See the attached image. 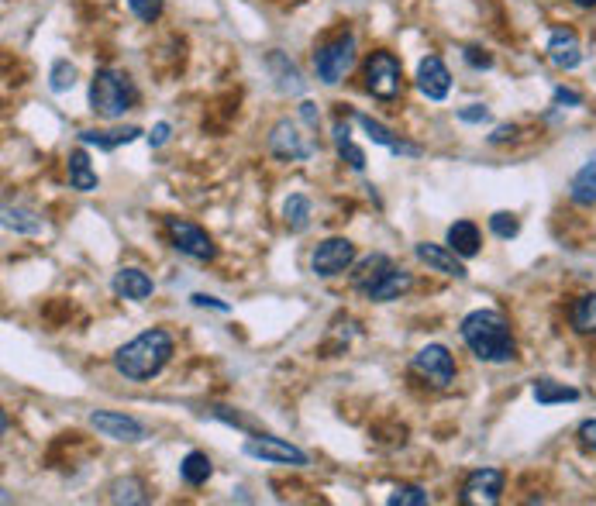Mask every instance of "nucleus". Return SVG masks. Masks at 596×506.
Returning <instances> with one entry per match:
<instances>
[{"instance_id": "nucleus-1", "label": "nucleus", "mask_w": 596, "mask_h": 506, "mask_svg": "<svg viewBox=\"0 0 596 506\" xmlns=\"http://www.w3.org/2000/svg\"><path fill=\"white\" fill-rule=\"evenodd\" d=\"M173 334L152 328L142 331L138 338H131L128 345H121L114 352V369L128 379V383H149L152 376H159L162 369L169 365L173 358Z\"/></svg>"}, {"instance_id": "nucleus-2", "label": "nucleus", "mask_w": 596, "mask_h": 506, "mask_svg": "<svg viewBox=\"0 0 596 506\" xmlns=\"http://www.w3.org/2000/svg\"><path fill=\"white\" fill-rule=\"evenodd\" d=\"M462 341L479 362H514L517 345L510 324L500 310H472L462 317Z\"/></svg>"}, {"instance_id": "nucleus-3", "label": "nucleus", "mask_w": 596, "mask_h": 506, "mask_svg": "<svg viewBox=\"0 0 596 506\" xmlns=\"http://www.w3.org/2000/svg\"><path fill=\"white\" fill-rule=\"evenodd\" d=\"M135 100H138L135 83L121 69H97L94 80H90V107H94L97 118L104 121L121 118V114L135 107Z\"/></svg>"}, {"instance_id": "nucleus-4", "label": "nucleus", "mask_w": 596, "mask_h": 506, "mask_svg": "<svg viewBox=\"0 0 596 506\" xmlns=\"http://www.w3.org/2000/svg\"><path fill=\"white\" fill-rule=\"evenodd\" d=\"M366 90L376 100H397L404 90V69L393 52H373L366 62Z\"/></svg>"}, {"instance_id": "nucleus-5", "label": "nucleus", "mask_w": 596, "mask_h": 506, "mask_svg": "<svg viewBox=\"0 0 596 506\" xmlns=\"http://www.w3.org/2000/svg\"><path fill=\"white\" fill-rule=\"evenodd\" d=\"M355 66V38L342 35L335 42H328L324 49L314 52V69H317V80L335 87V83L345 80V73Z\"/></svg>"}, {"instance_id": "nucleus-6", "label": "nucleus", "mask_w": 596, "mask_h": 506, "mask_svg": "<svg viewBox=\"0 0 596 506\" xmlns=\"http://www.w3.org/2000/svg\"><path fill=\"white\" fill-rule=\"evenodd\" d=\"M166 231L169 238H173V248L183 255H190V259L197 262H211L214 255H218V248H214L211 235H207L200 224L193 221H183V217H166Z\"/></svg>"}, {"instance_id": "nucleus-7", "label": "nucleus", "mask_w": 596, "mask_h": 506, "mask_svg": "<svg viewBox=\"0 0 596 506\" xmlns=\"http://www.w3.org/2000/svg\"><path fill=\"white\" fill-rule=\"evenodd\" d=\"M245 455L262 458V462H273V465H293V469H304L311 458H307L304 448L290 445L283 438H273V434H255V438L245 441Z\"/></svg>"}, {"instance_id": "nucleus-8", "label": "nucleus", "mask_w": 596, "mask_h": 506, "mask_svg": "<svg viewBox=\"0 0 596 506\" xmlns=\"http://www.w3.org/2000/svg\"><path fill=\"white\" fill-rule=\"evenodd\" d=\"M410 365H414L417 376H424L431 386H438V389L455 383V358L445 345H424Z\"/></svg>"}, {"instance_id": "nucleus-9", "label": "nucleus", "mask_w": 596, "mask_h": 506, "mask_svg": "<svg viewBox=\"0 0 596 506\" xmlns=\"http://www.w3.org/2000/svg\"><path fill=\"white\" fill-rule=\"evenodd\" d=\"M355 262V245L348 238H328L317 245L314 259H311V269L317 272L321 279H335L342 276V272L352 269Z\"/></svg>"}, {"instance_id": "nucleus-10", "label": "nucleus", "mask_w": 596, "mask_h": 506, "mask_svg": "<svg viewBox=\"0 0 596 506\" xmlns=\"http://www.w3.org/2000/svg\"><path fill=\"white\" fill-rule=\"evenodd\" d=\"M90 427H94L97 434H104V438L111 441H128V445H138V441H145V424L128 414H121V410H94L90 414Z\"/></svg>"}, {"instance_id": "nucleus-11", "label": "nucleus", "mask_w": 596, "mask_h": 506, "mask_svg": "<svg viewBox=\"0 0 596 506\" xmlns=\"http://www.w3.org/2000/svg\"><path fill=\"white\" fill-rule=\"evenodd\" d=\"M269 152H273L280 162H304V159H311L314 145L300 135V128L293 121H280L273 131H269Z\"/></svg>"}, {"instance_id": "nucleus-12", "label": "nucleus", "mask_w": 596, "mask_h": 506, "mask_svg": "<svg viewBox=\"0 0 596 506\" xmlns=\"http://www.w3.org/2000/svg\"><path fill=\"white\" fill-rule=\"evenodd\" d=\"M503 493V472L500 469H476L462 486V503L466 506H493Z\"/></svg>"}, {"instance_id": "nucleus-13", "label": "nucleus", "mask_w": 596, "mask_h": 506, "mask_svg": "<svg viewBox=\"0 0 596 506\" xmlns=\"http://www.w3.org/2000/svg\"><path fill=\"white\" fill-rule=\"evenodd\" d=\"M417 90L428 100H445L448 90H452V73L438 56H424L417 62Z\"/></svg>"}, {"instance_id": "nucleus-14", "label": "nucleus", "mask_w": 596, "mask_h": 506, "mask_svg": "<svg viewBox=\"0 0 596 506\" xmlns=\"http://www.w3.org/2000/svg\"><path fill=\"white\" fill-rule=\"evenodd\" d=\"M414 255L428 269L441 272V276H452V279H466L469 276L459 255H455L452 248H445V245H431V241H421V245H414Z\"/></svg>"}, {"instance_id": "nucleus-15", "label": "nucleus", "mask_w": 596, "mask_h": 506, "mask_svg": "<svg viewBox=\"0 0 596 506\" xmlns=\"http://www.w3.org/2000/svg\"><path fill=\"white\" fill-rule=\"evenodd\" d=\"M548 59L555 69H576L583 62V49H579V38L572 28H555L548 38Z\"/></svg>"}, {"instance_id": "nucleus-16", "label": "nucleus", "mask_w": 596, "mask_h": 506, "mask_svg": "<svg viewBox=\"0 0 596 506\" xmlns=\"http://www.w3.org/2000/svg\"><path fill=\"white\" fill-rule=\"evenodd\" d=\"M152 290H156V283H152L149 276H145L142 269H118L114 272V293L118 297H125V300H149L152 297Z\"/></svg>"}, {"instance_id": "nucleus-17", "label": "nucleus", "mask_w": 596, "mask_h": 506, "mask_svg": "<svg viewBox=\"0 0 596 506\" xmlns=\"http://www.w3.org/2000/svg\"><path fill=\"white\" fill-rule=\"evenodd\" d=\"M393 269V259L390 255H366V259L359 262V266H355V272H352V286L355 290L362 293V297H366L369 290H373V286L379 283V279L386 276V272Z\"/></svg>"}, {"instance_id": "nucleus-18", "label": "nucleus", "mask_w": 596, "mask_h": 506, "mask_svg": "<svg viewBox=\"0 0 596 506\" xmlns=\"http://www.w3.org/2000/svg\"><path fill=\"white\" fill-rule=\"evenodd\" d=\"M66 169H69V186H73V190H80V193H94L97 190L100 179L94 173V166H90V155L83 152V149L69 152Z\"/></svg>"}, {"instance_id": "nucleus-19", "label": "nucleus", "mask_w": 596, "mask_h": 506, "mask_svg": "<svg viewBox=\"0 0 596 506\" xmlns=\"http://www.w3.org/2000/svg\"><path fill=\"white\" fill-rule=\"evenodd\" d=\"M410 283H414V279H410V272H404L400 266H393V269L386 272V276L373 286V290L366 293V300H373V303H390V300H397L400 293H407Z\"/></svg>"}, {"instance_id": "nucleus-20", "label": "nucleus", "mask_w": 596, "mask_h": 506, "mask_svg": "<svg viewBox=\"0 0 596 506\" xmlns=\"http://www.w3.org/2000/svg\"><path fill=\"white\" fill-rule=\"evenodd\" d=\"M266 62H269V73H273L276 87H280L283 93H304V76H300V69L293 66L283 52H269Z\"/></svg>"}, {"instance_id": "nucleus-21", "label": "nucleus", "mask_w": 596, "mask_h": 506, "mask_svg": "<svg viewBox=\"0 0 596 506\" xmlns=\"http://www.w3.org/2000/svg\"><path fill=\"white\" fill-rule=\"evenodd\" d=\"M479 228L472 221H455L452 228H448V248H452L459 259H472V255H479Z\"/></svg>"}, {"instance_id": "nucleus-22", "label": "nucleus", "mask_w": 596, "mask_h": 506, "mask_svg": "<svg viewBox=\"0 0 596 506\" xmlns=\"http://www.w3.org/2000/svg\"><path fill=\"white\" fill-rule=\"evenodd\" d=\"M142 135V128H114V131H80L83 145H97L104 152H114L121 145H131L135 138Z\"/></svg>"}, {"instance_id": "nucleus-23", "label": "nucleus", "mask_w": 596, "mask_h": 506, "mask_svg": "<svg viewBox=\"0 0 596 506\" xmlns=\"http://www.w3.org/2000/svg\"><path fill=\"white\" fill-rule=\"evenodd\" d=\"M569 197L576 200V204H583V207L586 204H596V159H590L576 176H572Z\"/></svg>"}, {"instance_id": "nucleus-24", "label": "nucleus", "mask_w": 596, "mask_h": 506, "mask_svg": "<svg viewBox=\"0 0 596 506\" xmlns=\"http://www.w3.org/2000/svg\"><path fill=\"white\" fill-rule=\"evenodd\" d=\"M534 400H538L541 407H552V403H576L579 389L562 386V383H555V379H538V383H534Z\"/></svg>"}, {"instance_id": "nucleus-25", "label": "nucleus", "mask_w": 596, "mask_h": 506, "mask_svg": "<svg viewBox=\"0 0 596 506\" xmlns=\"http://www.w3.org/2000/svg\"><path fill=\"white\" fill-rule=\"evenodd\" d=\"M211 472H214V465L204 451H190V455L180 462V476L187 486H204V482L211 479Z\"/></svg>"}, {"instance_id": "nucleus-26", "label": "nucleus", "mask_w": 596, "mask_h": 506, "mask_svg": "<svg viewBox=\"0 0 596 506\" xmlns=\"http://www.w3.org/2000/svg\"><path fill=\"white\" fill-rule=\"evenodd\" d=\"M283 221H286V228H290L293 235L307 231V224H311V200L300 197V193H293V197L283 204Z\"/></svg>"}, {"instance_id": "nucleus-27", "label": "nucleus", "mask_w": 596, "mask_h": 506, "mask_svg": "<svg viewBox=\"0 0 596 506\" xmlns=\"http://www.w3.org/2000/svg\"><path fill=\"white\" fill-rule=\"evenodd\" d=\"M4 228L7 231H18V235H38L42 231V217H35L32 210L25 207H4Z\"/></svg>"}, {"instance_id": "nucleus-28", "label": "nucleus", "mask_w": 596, "mask_h": 506, "mask_svg": "<svg viewBox=\"0 0 596 506\" xmlns=\"http://www.w3.org/2000/svg\"><path fill=\"white\" fill-rule=\"evenodd\" d=\"M572 328L579 334H596V293H586V297L576 300V307H572Z\"/></svg>"}, {"instance_id": "nucleus-29", "label": "nucleus", "mask_w": 596, "mask_h": 506, "mask_svg": "<svg viewBox=\"0 0 596 506\" xmlns=\"http://www.w3.org/2000/svg\"><path fill=\"white\" fill-rule=\"evenodd\" d=\"M111 503H145V486L138 479H118L111 486Z\"/></svg>"}, {"instance_id": "nucleus-30", "label": "nucleus", "mask_w": 596, "mask_h": 506, "mask_svg": "<svg viewBox=\"0 0 596 506\" xmlns=\"http://www.w3.org/2000/svg\"><path fill=\"white\" fill-rule=\"evenodd\" d=\"M386 503L390 506H428L431 496L424 493L421 486H397L390 496H386Z\"/></svg>"}, {"instance_id": "nucleus-31", "label": "nucleus", "mask_w": 596, "mask_h": 506, "mask_svg": "<svg viewBox=\"0 0 596 506\" xmlns=\"http://www.w3.org/2000/svg\"><path fill=\"white\" fill-rule=\"evenodd\" d=\"M359 124H362V131H366V135L373 138L376 145H383V149H393V145L400 142V138L393 135V131L386 128V124L373 121V118H369V114H359Z\"/></svg>"}, {"instance_id": "nucleus-32", "label": "nucleus", "mask_w": 596, "mask_h": 506, "mask_svg": "<svg viewBox=\"0 0 596 506\" xmlns=\"http://www.w3.org/2000/svg\"><path fill=\"white\" fill-rule=\"evenodd\" d=\"M73 83H76L73 62H69V59H59L56 66H52V83H49V87L56 90V93H66V90H73Z\"/></svg>"}, {"instance_id": "nucleus-33", "label": "nucleus", "mask_w": 596, "mask_h": 506, "mask_svg": "<svg viewBox=\"0 0 596 506\" xmlns=\"http://www.w3.org/2000/svg\"><path fill=\"white\" fill-rule=\"evenodd\" d=\"M490 231L497 238H514L517 231H521V221H517L514 214H507V210H497V214L490 217Z\"/></svg>"}, {"instance_id": "nucleus-34", "label": "nucleus", "mask_w": 596, "mask_h": 506, "mask_svg": "<svg viewBox=\"0 0 596 506\" xmlns=\"http://www.w3.org/2000/svg\"><path fill=\"white\" fill-rule=\"evenodd\" d=\"M128 7L138 21H149L152 25V21L162 14V7H166V0H128Z\"/></svg>"}, {"instance_id": "nucleus-35", "label": "nucleus", "mask_w": 596, "mask_h": 506, "mask_svg": "<svg viewBox=\"0 0 596 506\" xmlns=\"http://www.w3.org/2000/svg\"><path fill=\"white\" fill-rule=\"evenodd\" d=\"M335 145H338V155H342V159L355 169V173H362V169H366V152H362L359 145H352V138H345V142H335Z\"/></svg>"}, {"instance_id": "nucleus-36", "label": "nucleus", "mask_w": 596, "mask_h": 506, "mask_svg": "<svg viewBox=\"0 0 596 506\" xmlns=\"http://www.w3.org/2000/svg\"><path fill=\"white\" fill-rule=\"evenodd\" d=\"M459 121H466V124H483V121H490V111H486L483 104H469V107H462V111H459Z\"/></svg>"}, {"instance_id": "nucleus-37", "label": "nucleus", "mask_w": 596, "mask_h": 506, "mask_svg": "<svg viewBox=\"0 0 596 506\" xmlns=\"http://www.w3.org/2000/svg\"><path fill=\"white\" fill-rule=\"evenodd\" d=\"M193 307H211V310H221V314H228V303L218 300V297H207V293H193Z\"/></svg>"}, {"instance_id": "nucleus-38", "label": "nucleus", "mask_w": 596, "mask_h": 506, "mask_svg": "<svg viewBox=\"0 0 596 506\" xmlns=\"http://www.w3.org/2000/svg\"><path fill=\"white\" fill-rule=\"evenodd\" d=\"M579 441H583L586 448L596 451V417H593V420H583V424H579Z\"/></svg>"}, {"instance_id": "nucleus-39", "label": "nucleus", "mask_w": 596, "mask_h": 506, "mask_svg": "<svg viewBox=\"0 0 596 506\" xmlns=\"http://www.w3.org/2000/svg\"><path fill=\"white\" fill-rule=\"evenodd\" d=\"M169 131H173V128H169L166 121H159L156 128H152V135H149V145H152V149H159V145L169 142Z\"/></svg>"}, {"instance_id": "nucleus-40", "label": "nucleus", "mask_w": 596, "mask_h": 506, "mask_svg": "<svg viewBox=\"0 0 596 506\" xmlns=\"http://www.w3.org/2000/svg\"><path fill=\"white\" fill-rule=\"evenodd\" d=\"M555 104H572V107H579V104H583V93L559 87V90H555Z\"/></svg>"}, {"instance_id": "nucleus-41", "label": "nucleus", "mask_w": 596, "mask_h": 506, "mask_svg": "<svg viewBox=\"0 0 596 506\" xmlns=\"http://www.w3.org/2000/svg\"><path fill=\"white\" fill-rule=\"evenodd\" d=\"M466 62H469V66H483V69H490L493 66V56H486V52L483 49H466Z\"/></svg>"}, {"instance_id": "nucleus-42", "label": "nucleus", "mask_w": 596, "mask_h": 506, "mask_svg": "<svg viewBox=\"0 0 596 506\" xmlns=\"http://www.w3.org/2000/svg\"><path fill=\"white\" fill-rule=\"evenodd\" d=\"M300 118L311 124V128H317V121H321V114H317V104H311V100H304V104H300Z\"/></svg>"}, {"instance_id": "nucleus-43", "label": "nucleus", "mask_w": 596, "mask_h": 506, "mask_svg": "<svg viewBox=\"0 0 596 506\" xmlns=\"http://www.w3.org/2000/svg\"><path fill=\"white\" fill-rule=\"evenodd\" d=\"M514 135H517V128H514V124H500V128L490 135V142H493V145H500V142H507V138H514Z\"/></svg>"}, {"instance_id": "nucleus-44", "label": "nucleus", "mask_w": 596, "mask_h": 506, "mask_svg": "<svg viewBox=\"0 0 596 506\" xmlns=\"http://www.w3.org/2000/svg\"><path fill=\"white\" fill-rule=\"evenodd\" d=\"M576 7H596V0H572Z\"/></svg>"}]
</instances>
